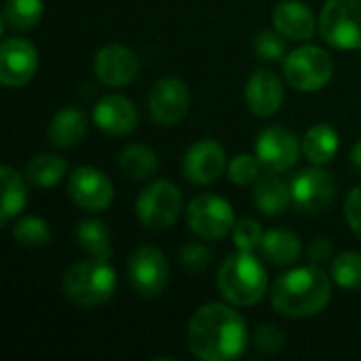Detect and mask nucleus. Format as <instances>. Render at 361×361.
<instances>
[{
	"instance_id": "obj_15",
	"label": "nucleus",
	"mask_w": 361,
	"mask_h": 361,
	"mask_svg": "<svg viewBox=\"0 0 361 361\" xmlns=\"http://www.w3.org/2000/svg\"><path fill=\"white\" fill-rule=\"evenodd\" d=\"M226 169V152L216 140L192 144L182 159V173L188 182L203 186L216 182Z\"/></svg>"
},
{
	"instance_id": "obj_10",
	"label": "nucleus",
	"mask_w": 361,
	"mask_h": 361,
	"mask_svg": "<svg viewBox=\"0 0 361 361\" xmlns=\"http://www.w3.org/2000/svg\"><path fill=\"white\" fill-rule=\"evenodd\" d=\"M256 157L262 169L273 173H286L298 163L300 157L298 137L288 127L271 125L256 140Z\"/></svg>"
},
{
	"instance_id": "obj_1",
	"label": "nucleus",
	"mask_w": 361,
	"mask_h": 361,
	"mask_svg": "<svg viewBox=\"0 0 361 361\" xmlns=\"http://www.w3.org/2000/svg\"><path fill=\"white\" fill-rule=\"evenodd\" d=\"M250 332L243 317L220 302L195 311L188 324V345L197 360L233 361L247 349Z\"/></svg>"
},
{
	"instance_id": "obj_35",
	"label": "nucleus",
	"mask_w": 361,
	"mask_h": 361,
	"mask_svg": "<svg viewBox=\"0 0 361 361\" xmlns=\"http://www.w3.org/2000/svg\"><path fill=\"white\" fill-rule=\"evenodd\" d=\"M286 345V334L277 326H260L254 334V347L260 353H279Z\"/></svg>"
},
{
	"instance_id": "obj_3",
	"label": "nucleus",
	"mask_w": 361,
	"mask_h": 361,
	"mask_svg": "<svg viewBox=\"0 0 361 361\" xmlns=\"http://www.w3.org/2000/svg\"><path fill=\"white\" fill-rule=\"evenodd\" d=\"M218 290L235 307H252L269 290V275L252 252L228 256L218 271Z\"/></svg>"
},
{
	"instance_id": "obj_18",
	"label": "nucleus",
	"mask_w": 361,
	"mask_h": 361,
	"mask_svg": "<svg viewBox=\"0 0 361 361\" xmlns=\"http://www.w3.org/2000/svg\"><path fill=\"white\" fill-rule=\"evenodd\" d=\"M283 82L271 70H258L245 85V102L256 116L275 114L283 104Z\"/></svg>"
},
{
	"instance_id": "obj_25",
	"label": "nucleus",
	"mask_w": 361,
	"mask_h": 361,
	"mask_svg": "<svg viewBox=\"0 0 361 361\" xmlns=\"http://www.w3.org/2000/svg\"><path fill=\"white\" fill-rule=\"evenodd\" d=\"M118 167L131 180H146L159 169V159H157V152L152 148L142 146V144H133L121 152Z\"/></svg>"
},
{
	"instance_id": "obj_12",
	"label": "nucleus",
	"mask_w": 361,
	"mask_h": 361,
	"mask_svg": "<svg viewBox=\"0 0 361 361\" xmlns=\"http://www.w3.org/2000/svg\"><path fill=\"white\" fill-rule=\"evenodd\" d=\"M188 104H190L188 87L184 80L176 76H165L157 80L148 95L150 116L165 127L180 123L188 114Z\"/></svg>"
},
{
	"instance_id": "obj_7",
	"label": "nucleus",
	"mask_w": 361,
	"mask_h": 361,
	"mask_svg": "<svg viewBox=\"0 0 361 361\" xmlns=\"http://www.w3.org/2000/svg\"><path fill=\"white\" fill-rule=\"evenodd\" d=\"M182 192L173 182L159 180L146 186L135 203V214L146 228L163 231L176 224L182 214Z\"/></svg>"
},
{
	"instance_id": "obj_34",
	"label": "nucleus",
	"mask_w": 361,
	"mask_h": 361,
	"mask_svg": "<svg viewBox=\"0 0 361 361\" xmlns=\"http://www.w3.org/2000/svg\"><path fill=\"white\" fill-rule=\"evenodd\" d=\"M212 250L203 243H190L186 247H182L180 252V264L188 271V273H201L212 264Z\"/></svg>"
},
{
	"instance_id": "obj_38",
	"label": "nucleus",
	"mask_w": 361,
	"mask_h": 361,
	"mask_svg": "<svg viewBox=\"0 0 361 361\" xmlns=\"http://www.w3.org/2000/svg\"><path fill=\"white\" fill-rule=\"evenodd\" d=\"M351 163H353V167L357 169V173L361 176V140L353 146V150H351Z\"/></svg>"
},
{
	"instance_id": "obj_19",
	"label": "nucleus",
	"mask_w": 361,
	"mask_h": 361,
	"mask_svg": "<svg viewBox=\"0 0 361 361\" xmlns=\"http://www.w3.org/2000/svg\"><path fill=\"white\" fill-rule=\"evenodd\" d=\"M273 23L279 34L290 40H309L315 34L313 11L298 0H283L273 11Z\"/></svg>"
},
{
	"instance_id": "obj_23",
	"label": "nucleus",
	"mask_w": 361,
	"mask_h": 361,
	"mask_svg": "<svg viewBox=\"0 0 361 361\" xmlns=\"http://www.w3.org/2000/svg\"><path fill=\"white\" fill-rule=\"evenodd\" d=\"M0 182H2V205H0V224H8L27 203V186L17 169L2 165L0 167Z\"/></svg>"
},
{
	"instance_id": "obj_27",
	"label": "nucleus",
	"mask_w": 361,
	"mask_h": 361,
	"mask_svg": "<svg viewBox=\"0 0 361 361\" xmlns=\"http://www.w3.org/2000/svg\"><path fill=\"white\" fill-rule=\"evenodd\" d=\"M66 169H68V163L61 157L38 154L27 163L25 176H27L30 184H34L38 188H51L66 176Z\"/></svg>"
},
{
	"instance_id": "obj_33",
	"label": "nucleus",
	"mask_w": 361,
	"mask_h": 361,
	"mask_svg": "<svg viewBox=\"0 0 361 361\" xmlns=\"http://www.w3.org/2000/svg\"><path fill=\"white\" fill-rule=\"evenodd\" d=\"M283 34H275L271 30L260 32L254 40V51L258 53L260 59L267 61H277L286 55V42H283Z\"/></svg>"
},
{
	"instance_id": "obj_22",
	"label": "nucleus",
	"mask_w": 361,
	"mask_h": 361,
	"mask_svg": "<svg viewBox=\"0 0 361 361\" xmlns=\"http://www.w3.org/2000/svg\"><path fill=\"white\" fill-rule=\"evenodd\" d=\"M338 144H341L338 133L328 123H317L307 131L302 140V150L313 165H328L334 159Z\"/></svg>"
},
{
	"instance_id": "obj_5",
	"label": "nucleus",
	"mask_w": 361,
	"mask_h": 361,
	"mask_svg": "<svg viewBox=\"0 0 361 361\" xmlns=\"http://www.w3.org/2000/svg\"><path fill=\"white\" fill-rule=\"evenodd\" d=\"M283 74L294 89L313 93L330 82L334 74V59L322 47L305 44L288 53L283 61Z\"/></svg>"
},
{
	"instance_id": "obj_26",
	"label": "nucleus",
	"mask_w": 361,
	"mask_h": 361,
	"mask_svg": "<svg viewBox=\"0 0 361 361\" xmlns=\"http://www.w3.org/2000/svg\"><path fill=\"white\" fill-rule=\"evenodd\" d=\"M76 241L78 245L97 260H108L112 256V241L106 224L99 220H82L76 226Z\"/></svg>"
},
{
	"instance_id": "obj_11",
	"label": "nucleus",
	"mask_w": 361,
	"mask_h": 361,
	"mask_svg": "<svg viewBox=\"0 0 361 361\" xmlns=\"http://www.w3.org/2000/svg\"><path fill=\"white\" fill-rule=\"evenodd\" d=\"M70 199L85 212H106L114 199L110 178L95 167H76L68 178Z\"/></svg>"
},
{
	"instance_id": "obj_36",
	"label": "nucleus",
	"mask_w": 361,
	"mask_h": 361,
	"mask_svg": "<svg viewBox=\"0 0 361 361\" xmlns=\"http://www.w3.org/2000/svg\"><path fill=\"white\" fill-rule=\"evenodd\" d=\"M345 216L347 222L351 226V231L355 233V237L361 239V186L351 190V195L345 201Z\"/></svg>"
},
{
	"instance_id": "obj_6",
	"label": "nucleus",
	"mask_w": 361,
	"mask_h": 361,
	"mask_svg": "<svg viewBox=\"0 0 361 361\" xmlns=\"http://www.w3.org/2000/svg\"><path fill=\"white\" fill-rule=\"evenodd\" d=\"M319 30L328 44L343 51L361 49V0H328Z\"/></svg>"
},
{
	"instance_id": "obj_17",
	"label": "nucleus",
	"mask_w": 361,
	"mask_h": 361,
	"mask_svg": "<svg viewBox=\"0 0 361 361\" xmlns=\"http://www.w3.org/2000/svg\"><path fill=\"white\" fill-rule=\"evenodd\" d=\"M93 121L110 135H129L137 129V110L123 95H106L95 104Z\"/></svg>"
},
{
	"instance_id": "obj_28",
	"label": "nucleus",
	"mask_w": 361,
	"mask_h": 361,
	"mask_svg": "<svg viewBox=\"0 0 361 361\" xmlns=\"http://www.w3.org/2000/svg\"><path fill=\"white\" fill-rule=\"evenodd\" d=\"M42 11V0H6L2 19L8 27L17 32H27L38 25Z\"/></svg>"
},
{
	"instance_id": "obj_37",
	"label": "nucleus",
	"mask_w": 361,
	"mask_h": 361,
	"mask_svg": "<svg viewBox=\"0 0 361 361\" xmlns=\"http://www.w3.org/2000/svg\"><path fill=\"white\" fill-rule=\"evenodd\" d=\"M307 254H309L313 264H324V262H328L332 258V243L328 239H315L309 245Z\"/></svg>"
},
{
	"instance_id": "obj_32",
	"label": "nucleus",
	"mask_w": 361,
	"mask_h": 361,
	"mask_svg": "<svg viewBox=\"0 0 361 361\" xmlns=\"http://www.w3.org/2000/svg\"><path fill=\"white\" fill-rule=\"evenodd\" d=\"M262 237H264L262 226L252 218H243L235 222L233 226V241H235V247L241 252H254L256 247H260Z\"/></svg>"
},
{
	"instance_id": "obj_14",
	"label": "nucleus",
	"mask_w": 361,
	"mask_h": 361,
	"mask_svg": "<svg viewBox=\"0 0 361 361\" xmlns=\"http://www.w3.org/2000/svg\"><path fill=\"white\" fill-rule=\"evenodd\" d=\"M292 201L300 212H324L334 201V178L322 165L300 171L292 180Z\"/></svg>"
},
{
	"instance_id": "obj_8",
	"label": "nucleus",
	"mask_w": 361,
	"mask_h": 361,
	"mask_svg": "<svg viewBox=\"0 0 361 361\" xmlns=\"http://www.w3.org/2000/svg\"><path fill=\"white\" fill-rule=\"evenodd\" d=\"M188 226L195 235L207 241L226 237L235 226V214L228 201L216 195H199L188 205Z\"/></svg>"
},
{
	"instance_id": "obj_29",
	"label": "nucleus",
	"mask_w": 361,
	"mask_h": 361,
	"mask_svg": "<svg viewBox=\"0 0 361 361\" xmlns=\"http://www.w3.org/2000/svg\"><path fill=\"white\" fill-rule=\"evenodd\" d=\"M13 239L19 245H25V247H42V245H47L51 241V231H49V224L42 218L25 216V218L15 222Z\"/></svg>"
},
{
	"instance_id": "obj_16",
	"label": "nucleus",
	"mask_w": 361,
	"mask_h": 361,
	"mask_svg": "<svg viewBox=\"0 0 361 361\" xmlns=\"http://www.w3.org/2000/svg\"><path fill=\"white\" fill-rule=\"evenodd\" d=\"M95 76L108 87H127L137 78L140 61L135 53L123 44H108L97 51L93 61Z\"/></svg>"
},
{
	"instance_id": "obj_13",
	"label": "nucleus",
	"mask_w": 361,
	"mask_h": 361,
	"mask_svg": "<svg viewBox=\"0 0 361 361\" xmlns=\"http://www.w3.org/2000/svg\"><path fill=\"white\" fill-rule=\"evenodd\" d=\"M38 70V51L25 38H6L0 47V82L4 87L27 85Z\"/></svg>"
},
{
	"instance_id": "obj_21",
	"label": "nucleus",
	"mask_w": 361,
	"mask_h": 361,
	"mask_svg": "<svg viewBox=\"0 0 361 361\" xmlns=\"http://www.w3.org/2000/svg\"><path fill=\"white\" fill-rule=\"evenodd\" d=\"M49 142L55 148H74L87 135V116L76 106L61 108L49 125Z\"/></svg>"
},
{
	"instance_id": "obj_2",
	"label": "nucleus",
	"mask_w": 361,
	"mask_h": 361,
	"mask_svg": "<svg viewBox=\"0 0 361 361\" xmlns=\"http://www.w3.org/2000/svg\"><path fill=\"white\" fill-rule=\"evenodd\" d=\"M330 298V277L317 264L288 271L271 286V302L275 311L292 319H307L322 313Z\"/></svg>"
},
{
	"instance_id": "obj_31",
	"label": "nucleus",
	"mask_w": 361,
	"mask_h": 361,
	"mask_svg": "<svg viewBox=\"0 0 361 361\" xmlns=\"http://www.w3.org/2000/svg\"><path fill=\"white\" fill-rule=\"evenodd\" d=\"M260 161L252 154H237L228 163V180L237 186H250L260 178Z\"/></svg>"
},
{
	"instance_id": "obj_4",
	"label": "nucleus",
	"mask_w": 361,
	"mask_h": 361,
	"mask_svg": "<svg viewBox=\"0 0 361 361\" xmlns=\"http://www.w3.org/2000/svg\"><path fill=\"white\" fill-rule=\"evenodd\" d=\"M61 290L74 305L95 309L112 298L116 290V273L108 260H80L63 273Z\"/></svg>"
},
{
	"instance_id": "obj_30",
	"label": "nucleus",
	"mask_w": 361,
	"mask_h": 361,
	"mask_svg": "<svg viewBox=\"0 0 361 361\" xmlns=\"http://www.w3.org/2000/svg\"><path fill=\"white\" fill-rule=\"evenodd\" d=\"M332 279L345 290L361 288V254L360 252H343L332 262Z\"/></svg>"
},
{
	"instance_id": "obj_20",
	"label": "nucleus",
	"mask_w": 361,
	"mask_h": 361,
	"mask_svg": "<svg viewBox=\"0 0 361 361\" xmlns=\"http://www.w3.org/2000/svg\"><path fill=\"white\" fill-rule=\"evenodd\" d=\"M254 203L264 216H279L292 201V186H288L279 173L267 171L254 182Z\"/></svg>"
},
{
	"instance_id": "obj_24",
	"label": "nucleus",
	"mask_w": 361,
	"mask_h": 361,
	"mask_svg": "<svg viewBox=\"0 0 361 361\" xmlns=\"http://www.w3.org/2000/svg\"><path fill=\"white\" fill-rule=\"evenodd\" d=\"M260 250H262L264 258H269L273 264L283 267V264H294L300 258L302 243L292 231L275 228V231L264 233Z\"/></svg>"
},
{
	"instance_id": "obj_9",
	"label": "nucleus",
	"mask_w": 361,
	"mask_h": 361,
	"mask_svg": "<svg viewBox=\"0 0 361 361\" xmlns=\"http://www.w3.org/2000/svg\"><path fill=\"white\" fill-rule=\"evenodd\" d=\"M127 271L133 290L144 298H157L167 288L169 264L165 254L154 245L137 247L129 258Z\"/></svg>"
}]
</instances>
